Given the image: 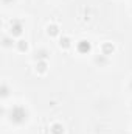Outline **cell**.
Listing matches in <instances>:
<instances>
[{
  "label": "cell",
  "instance_id": "cell-1",
  "mask_svg": "<svg viewBox=\"0 0 132 134\" xmlns=\"http://www.w3.org/2000/svg\"><path fill=\"white\" fill-rule=\"evenodd\" d=\"M5 117L8 119L9 123L20 126V125H25V123L28 122V119H30V111H28V108L23 106V104H14V106H11V108L6 111V115H5Z\"/></svg>",
  "mask_w": 132,
  "mask_h": 134
},
{
  "label": "cell",
  "instance_id": "cell-2",
  "mask_svg": "<svg viewBox=\"0 0 132 134\" xmlns=\"http://www.w3.org/2000/svg\"><path fill=\"white\" fill-rule=\"evenodd\" d=\"M23 30H25V24L22 19H13L9 22V34L14 36V37H20L23 34Z\"/></svg>",
  "mask_w": 132,
  "mask_h": 134
},
{
  "label": "cell",
  "instance_id": "cell-3",
  "mask_svg": "<svg viewBox=\"0 0 132 134\" xmlns=\"http://www.w3.org/2000/svg\"><path fill=\"white\" fill-rule=\"evenodd\" d=\"M76 52L81 53V55H89V53L92 52V44H90V41H87V39H79V41L76 42Z\"/></svg>",
  "mask_w": 132,
  "mask_h": 134
},
{
  "label": "cell",
  "instance_id": "cell-4",
  "mask_svg": "<svg viewBox=\"0 0 132 134\" xmlns=\"http://www.w3.org/2000/svg\"><path fill=\"white\" fill-rule=\"evenodd\" d=\"M93 63H95L98 67H106V66H109L110 58H109L107 55H104V53H98V55L93 56Z\"/></svg>",
  "mask_w": 132,
  "mask_h": 134
},
{
  "label": "cell",
  "instance_id": "cell-5",
  "mask_svg": "<svg viewBox=\"0 0 132 134\" xmlns=\"http://www.w3.org/2000/svg\"><path fill=\"white\" fill-rule=\"evenodd\" d=\"M48 56H50V52L44 47H40L34 52V59L36 61H48Z\"/></svg>",
  "mask_w": 132,
  "mask_h": 134
},
{
  "label": "cell",
  "instance_id": "cell-6",
  "mask_svg": "<svg viewBox=\"0 0 132 134\" xmlns=\"http://www.w3.org/2000/svg\"><path fill=\"white\" fill-rule=\"evenodd\" d=\"M47 34L50 37H56V36H61V28L58 24H48L47 25Z\"/></svg>",
  "mask_w": 132,
  "mask_h": 134
},
{
  "label": "cell",
  "instance_id": "cell-7",
  "mask_svg": "<svg viewBox=\"0 0 132 134\" xmlns=\"http://www.w3.org/2000/svg\"><path fill=\"white\" fill-rule=\"evenodd\" d=\"M16 42L17 41H14V36H11V34H3L2 36V45L5 48H9V47L16 45Z\"/></svg>",
  "mask_w": 132,
  "mask_h": 134
},
{
  "label": "cell",
  "instance_id": "cell-8",
  "mask_svg": "<svg viewBox=\"0 0 132 134\" xmlns=\"http://www.w3.org/2000/svg\"><path fill=\"white\" fill-rule=\"evenodd\" d=\"M50 133H51V134H64V133H65L64 125H62V123H59V122L51 123V125H50Z\"/></svg>",
  "mask_w": 132,
  "mask_h": 134
},
{
  "label": "cell",
  "instance_id": "cell-9",
  "mask_svg": "<svg viewBox=\"0 0 132 134\" xmlns=\"http://www.w3.org/2000/svg\"><path fill=\"white\" fill-rule=\"evenodd\" d=\"M113 52H115V45H113L112 42H104V44L101 45V53H104V55L110 56Z\"/></svg>",
  "mask_w": 132,
  "mask_h": 134
},
{
  "label": "cell",
  "instance_id": "cell-10",
  "mask_svg": "<svg viewBox=\"0 0 132 134\" xmlns=\"http://www.w3.org/2000/svg\"><path fill=\"white\" fill-rule=\"evenodd\" d=\"M48 61H36V72L37 73H47Z\"/></svg>",
  "mask_w": 132,
  "mask_h": 134
},
{
  "label": "cell",
  "instance_id": "cell-11",
  "mask_svg": "<svg viewBox=\"0 0 132 134\" xmlns=\"http://www.w3.org/2000/svg\"><path fill=\"white\" fill-rule=\"evenodd\" d=\"M59 47L61 48H70L71 47V39L68 37V36H61L59 37Z\"/></svg>",
  "mask_w": 132,
  "mask_h": 134
},
{
  "label": "cell",
  "instance_id": "cell-12",
  "mask_svg": "<svg viewBox=\"0 0 132 134\" xmlns=\"http://www.w3.org/2000/svg\"><path fill=\"white\" fill-rule=\"evenodd\" d=\"M16 47H17V50L19 52H22V53H25V52H28V42L25 41V39H19L17 42H16Z\"/></svg>",
  "mask_w": 132,
  "mask_h": 134
},
{
  "label": "cell",
  "instance_id": "cell-13",
  "mask_svg": "<svg viewBox=\"0 0 132 134\" xmlns=\"http://www.w3.org/2000/svg\"><path fill=\"white\" fill-rule=\"evenodd\" d=\"M9 94H11V89H9V86L3 81V83H2V87H0V95H2V98H8Z\"/></svg>",
  "mask_w": 132,
  "mask_h": 134
},
{
  "label": "cell",
  "instance_id": "cell-14",
  "mask_svg": "<svg viewBox=\"0 0 132 134\" xmlns=\"http://www.w3.org/2000/svg\"><path fill=\"white\" fill-rule=\"evenodd\" d=\"M2 2H3L5 5H11V3H14L16 0H2Z\"/></svg>",
  "mask_w": 132,
  "mask_h": 134
},
{
  "label": "cell",
  "instance_id": "cell-15",
  "mask_svg": "<svg viewBox=\"0 0 132 134\" xmlns=\"http://www.w3.org/2000/svg\"><path fill=\"white\" fill-rule=\"evenodd\" d=\"M128 87H129V91H131V92H132V80H131V81H129V84H128Z\"/></svg>",
  "mask_w": 132,
  "mask_h": 134
},
{
  "label": "cell",
  "instance_id": "cell-16",
  "mask_svg": "<svg viewBox=\"0 0 132 134\" xmlns=\"http://www.w3.org/2000/svg\"><path fill=\"white\" fill-rule=\"evenodd\" d=\"M131 109H132V101H131Z\"/></svg>",
  "mask_w": 132,
  "mask_h": 134
}]
</instances>
